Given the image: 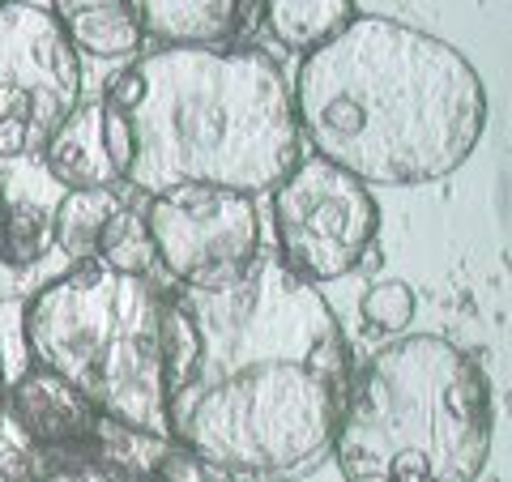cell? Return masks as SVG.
Returning <instances> with one entry per match:
<instances>
[{
	"mask_svg": "<svg viewBox=\"0 0 512 482\" xmlns=\"http://www.w3.org/2000/svg\"><path fill=\"white\" fill-rule=\"evenodd\" d=\"M167 436L227 482H295L329 461L355 359L320 286L261 252L222 291L163 295Z\"/></svg>",
	"mask_w": 512,
	"mask_h": 482,
	"instance_id": "6da1fadb",
	"label": "cell"
},
{
	"mask_svg": "<svg viewBox=\"0 0 512 482\" xmlns=\"http://www.w3.org/2000/svg\"><path fill=\"white\" fill-rule=\"evenodd\" d=\"M299 141L355 180L414 188L448 180L487 128V90L453 43L359 13L291 77Z\"/></svg>",
	"mask_w": 512,
	"mask_h": 482,
	"instance_id": "7a4b0ae2",
	"label": "cell"
},
{
	"mask_svg": "<svg viewBox=\"0 0 512 482\" xmlns=\"http://www.w3.org/2000/svg\"><path fill=\"white\" fill-rule=\"evenodd\" d=\"M128 124L124 184L141 197L201 184L256 197L299 163L291 77L261 47H154L103 90Z\"/></svg>",
	"mask_w": 512,
	"mask_h": 482,
	"instance_id": "3957f363",
	"label": "cell"
},
{
	"mask_svg": "<svg viewBox=\"0 0 512 482\" xmlns=\"http://www.w3.org/2000/svg\"><path fill=\"white\" fill-rule=\"evenodd\" d=\"M491 431V384L470 350L410 333L355 372L329 457L346 482H478Z\"/></svg>",
	"mask_w": 512,
	"mask_h": 482,
	"instance_id": "277c9868",
	"label": "cell"
},
{
	"mask_svg": "<svg viewBox=\"0 0 512 482\" xmlns=\"http://www.w3.org/2000/svg\"><path fill=\"white\" fill-rule=\"evenodd\" d=\"M163 295L167 291H158L150 278L82 261L26 303V355L82 393L94 414L171 440Z\"/></svg>",
	"mask_w": 512,
	"mask_h": 482,
	"instance_id": "5b68a950",
	"label": "cell"
},
{
	"mask_svg": "<svg viewBox=\"0 0 512 482\" xmlns=\"http://www.w3.org/2000/svg\"><path fill=\"white\" fill-rule=\"evenodd\" d=\"M269 192L278 261L295 278L325 286L363 269L380 231V205L363 180L312 154L299 158Z\"/></svg>",
	"mask_w": 512,
	"mask_h": 482,
	"instance_id": "8992f818",
	"label": "cell"
},
{
	"mask_svg": "<svg viewBox=\"0 0 512 482\" xmlns=\"http://www.w3.org/2000/svg\"><path fill=\"white\" fill-rule=\"evenodd\" d=\"M154 261L180 291H222L261 256L256 197L231 188L180 184L141 201Z\"/></svg>",
	"mask_w": 512,
	"mask_h": 482,
	"instance_id": "52a82bcc",
	"label": "cell"
},
{
	"mask_svg": "<svg viewBox=\"0 0 512 482\" xmlns=\"http://www.w3.org/2000/svg\"><path fill=\"white\" fill-rule=\"evenodd\" d=\"M82 56L43 5H0V158L43 154L56 124L82 103Z\"/></svg>",
	"mask_w": 512,
	"mask_h": 482,
	"instance_id": "ba28073f",
	"label": "cell"
},
{
	"mask_svg": "<svg viewBox=\"0 0 512 482\" xmlns=\"http://www.w3.org/2000/svg\"><path fill=\"white\" fill-rule=\"evenodd\" d=\"M128 163H133L128 124L103 99H82L43 146V167L64 192L116 188L124 184Z\"/></svg>",
	"mask_w": 512,
	"mask_h": 482,
	"instance_id": "9c48e42d",
	"label": "cell"
},
{
	"mask_svg": "<svg viewBox=\"0 0 512 482\" xmlns=\"http://www.w3.org/2000/svg\"><path fill=\"white\" fill-rule=\"evenodd\" d=\"M5 419L18 427V436L35 453H56V461H64V457H86V440L99 414L60 376L30 363L5 389Z\"/></svg>",
	"mask_w": 512,
	"mask_h": 482,
	"instance_id": "30bf717a",
	"label": "cell"
},
{
	"mask_svg": "<svg viewBox=\"0 0 512 482\" xmlns=\"http://www.w3.org/2000/svg\"><path fill=\"white\" fill-rule=\"evenodd\" d=\"M141 39L158 47H231L252 22L261 0H124Z\"/></svg>",
	"mask_w": 512,
	"mask_h": 482,
	"instance_id": "8fae6325",
	"label": "cell"
},
{
	"mask_svg": "<svg viewBox=\"0 0 512 482\" xmlns=\"http://www.w3.org/2000/svg\"><path fill=\"white\" fill-rule=\"evenodd\" d=\"M47 13L73 52L90 60H124L137 56V47L146 43L124 0H52Z\"/></svg>",
	"mask_w": 512,
	"mask_h": 482,
	"instance_id": "7c38bea8",
	"label": "cell"
},
{
	"mask_svg": "<svg viewBox=\"0 0 512 482\" xmlns=\"http://www.w3.org/2000/svg\"><path fill=\"white\" fill-rule=\"evenodd\" d=\"M359 18L355 0H261V26L269 39L308 56Z\"/></svg>",
	"mask_w": 512,
	"mask_h": 482,
	"instance_id": "4fadbf2b",
	"label": "cell"
},
{
	"mask_svg": "<svg viewBox=\"0 0 512 482\" xmlns=\"http://www.w3.org/2000/svg\"><path fill=\"white\" fill-rule=\"evenodd\" d=\"M171 448V440H158L150 431L124 427L116 419H94V431L86 440V457L94 465H103L111 478L120 482H150V474L158 470V461Z\"/></svg>",
	"mask_w": 512,
	"mask_h": 482,
	"instance_id": "5bb4252c",
	"label": "cell"
},
{
	"mask_svg": "<svg viewBox=\"0 0 512 482\" xmlns=\"http://www.w3.org/2000/svg\"><path fill=\"white\" fill-rule=\"evenodd\" d=\"M120 192L116 188H94V192H64L60 205L52 210V244L69 256L73 265L94 261L99 235L107 227V218L120 210Z\"/></svg>",
	"mask_w": 512,
	"mask_h": 482,
	"instance_id": "9a60e30c",
	"label": "cell"
},
{
	"mask_svg": "<svg viewBox=\"0 0 512 482\" xmlns=\"http://www.w3.org/2000/svg\"><path fill=\"white\" fill-rule=\"evenodd\" d=\"M52 210H43L35 201H5V222H0V265L22 273L39 265L52 252Z\"/></svg>",
	"mask_w": 512,
	"mask_h": 482,
	"instance_id": "2e32d148",
	"label": "cell"
},
{
	"mask_svg": "<svg viewBox=\"0 0 512 482\" xmlns=\"http://www.w3.org/2000/svg\"><path fill=\"white\" fill-rule=\"evenodd\" d=\"M94 261L116 269V273H133V278H150V273L158 269L150 231H146V222H141L137 210L120 205V210L107 218V227L99 235V248H94Z\"/></svg>",
	"mask_w": 512,
	"mask_h": 482,
	"instance_id": "e0dca14e",
	"label": "cell"
},
{
	"mask_svg": "<svg viewBox=\"0 0 512 482\" xmlns=\"http://www.w3.org/2000/svg\"><path fill=\"white\" fill-rule=\"evenodd\" d=\"M359 316H363V325L372 333H384V337L406 333V325L414 320V291H410V282L384 278L376 286H367L363 299H359Z\"/></svg>",
	"mask_w": 512,
	"mask_h": 482,
	"instance_id": "ac0fdd59",
	"label": "cell"
},
{
	"mask_svg": "<svg viewBox=\"0 0 512 482\" xmlns=\"http://www.w3.org/2000/svg\"><path fill=\"white\" fill-rule=\"evenodd\" d=\"M150 482H227V478H218L214 470H205L192 453H184L180 444H171L163 453V461H158V470L150 474Z\"/></svg>",
	"mask_w": 512,
	"mask_h": 482,
	"instance_id": "d6986e66",
	"label": "cell"
},
{
	"mask_svg": "<svg viewBox=\"0 0 512 482\" xmlns=\"http://www.w3.org/2000/svg\"><path fill=\"white\" fill-rule=\"evenodd\" d=\"M35 482H120V478H111L103 465H94L90 457H64V461L43 465Z\"/></svg>",
	"mask_w": 512,
	"mask_h": 482,
	"instance_id": "ffe728a7",
	"label": "cell"
},
{
	"mask_svg": "<svg viewBox=\"0 0 512 482\" xmlns=\"http://www.w3.org/2000/svg\"><path fill=\"white\" fill-rule=\"evenodd\" d=\"M30 457H35V448H5V453H0V478L5 482H35L39 470L30 465Z\"/></svg>",
	"mask_w": 512,
	"mask_h": 482,
	"instance_id": "44dd1931",
	"label": "cell"
},
{
	"mask_svg": "<svg viewBox=\"0 0 512 482\" xmlns=\"http://www.w3.org/2000/svg\"><path fill=\"white\" fill-rule=\"evenodd\" d=\"M5 389L9 380H5V359H0V427H5Z\"/></svg>",
	"mask_w": 512,
	"mask_h": 482,
	"instance_id": "7402d4cb",
	"label": "cell"
},
{
	"mask_svg": "<svg viewBox=\"0 0 512 482\" xmlns=\"http://www.w3.org/2000/svg\"><path fill=\"white\" fill-rule=\"evenodd\" d=\"M0 222H5V197H0Z\"/></svg>",
	"mask_w": 512,
	"mask_h": 482,
	"instance_id": "603a6c76",
	"label": "cell"
},
{
	"mask_svg": "<svg viewBox=\"0 0 512 482\" xmlns=\"http://www.w3.org/2000/svg\"><path fill=\"white\" fill-rule=\"evenodd\" d=\"M0 5H13V0H0Z\"/></svg>",
	"mask_w": 512,
	"mask_h": 482,
	"instance_id": "cb8c5ba5",
	"label": "cell"
}]
</instances>
